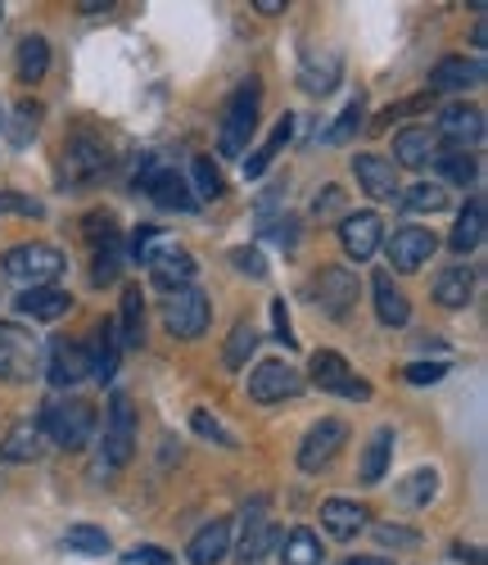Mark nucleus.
I'll use <instances>...</instances> for the list:
<instances>
[{
    "instance_id": "18",
    "label": "nucleus",
    "mask_w": 488,
    "mask_h": 565,
    "mask_svg": "<svg viewBox=\"0 0 488 565\" xmlns=\"http://www.w3.org/2000/svg\"><path fill=\"white\" fill-rule=\"evenodd\" d=\"M380 217L375 213H349L344 222H339V245H344V254L353 263H367L375 249H380Z\"/></svg>"
},
{
    "instance_id": "59",
    "label": "nucleus",
    "mask_w": 488,
    "mask_h": 565,
    "mask_svg": "<svg viewBox=\"0 0 488 565\" xmlns=\"http://www.w3.org/2000/svg\"><path fill=\"white\" fill-rule=\"evenodd\" d=\"M0 19H6V6H0Z\"/></svg>"
},
{
    "instance_id": "36",
    "label": "nucleus",
    "mask_w": 488,
    "mask_h": 565,
    "mask_svg": "<svg viewBox=\"0 0 488 565\" xmlns=\"http://www.w3.org/2000/svg\"><path fill=\"white\" fill-rule=\"evenodd\" d=\"M280 561L285 565H321V539L312 530H289L280 539Z\"/></svg>"
},
{
    "instance_id": "10",
    "label": "nucleus",
    "mask_w": 488,
    "mask_h": 565,
    "mask_svg": "<svg viewBox=\"0 0 488 565\" xmlns=\"http://www.w3.org/2000/svg\"><path fill=\"white\" fill-rule=\"evenodd\" d=\"M312 385L326 390V394H344V398H371V385L358 381L353 366L335 349H317L312 353Z\"/></svg>"
},
{
    "instance_id": "31",
    "label": "nucleus",
    "mask_w": 488,
    "mask_h": 565,
    "mask_svg": "<svg viewBox=\"0 0 488 565\" xmlns=\"http://www.w3.org/2000/svg\"><path fill=\"white\" fill-rule=\"evenodd\" d=\"M470 290H475L470 267H444V271L434 276V299L444 303V308H466L470 303Z\"/></svg>"
},
{
    "instance_id": "6",
    "label": "nucleus",
    "mask_w": 488,
    "mask_h": 565,
    "mask_svg": "<svg viewBox=\"0 0 488 565\" xmlns=\"http://www.w3.org/2000/svg\"><path fill=\"white\" fill-rule=\"evenodd\" d=\"M209 321H213V308H209V295L204 290H172L163 299V326L177 335V340H200L209 331Z\"/></svg>"
},
{
    "instance_id": "8",
    "label": "nucleus",
    "mask_w": 488,
    "mask_h": 565,
    "mask_svg": "<svg viewBox=\"0 0 488 565\" xmlns=\"http://www.w3.org/2000/svg\"><path fill=\"white\" fill-rule=\"evenodd\" d=\"M349 444V426L339 416H326V420H317V426L304 435V444H299V470H308V476H317V470H326L335 457H339V448Z\"/></svg>"
},
{
    "instance_id": "33",
    "label": "nucleus",
    "mask_w": 488,
    "mask_h": 565,
    "mask_svg": "<svg viewBox=\"0 0 488 565\" xmlns=\"http://www.w3.org/2000/svg\"><path fill=\"white\" fill-rule=\"evenodd\" d=\"M389 457H394V430L380 426L362 452V484H380L384 470H389Z\"/></svg>"
},
{
    "instance_id": "15",
    "label": "nucleus",
    "mask_w": 488,
    "mask_h": 565,
    "mask_svg": "<svg viewBox=\"0 0 488 565\" xmlns=\"http://www.w3.org/2000/svg\"><path fill=\"white\" fill-rule=\"evenodd\" d=\"M438 136L448 140V150H470L484 140V109L475 105H448L438 114Z\"/></svg>"
},
{
    "instance_id": "14",
    "label": "nucleus",
    "mask_w": 488,
    "mask_h": 565,
    "mask_svg": "<svg viewBox=\"0 0 488 565\" xmlns=\"http://www.w3.org/2000/svg\"><path fill=\"white\" fill-rule=\"evenodd\" d=\"M434 249H438V241H434V231H425V226H399L394 235H389V245H384L389 263H394L399 271H421L434 258Z\"/></svg>"
},
{
    "instance_id": "45",
    "label": "nucleus",
    "mask_w": 488,
    "mask_h": 565,
    "mask_svg": "<svg viewBox=\"0 0 488 565\" xmlns=\"http://www.w3.org/2000/svg\"><path fill=\"white\" fill-rule=\"evenodd\" d=\"M403 375H407V385H438L448 375V362H412Z\"/></svg>"
},
{
    "instance_id": "2",
    "label": "nucleus",
    "mask_w": 488,
    "mask_h": 565,
    "mask_svg": "<svg viewBox=\"0 0 488 565\" xmlns=\"http://www.w3.org/2000/svg\"><path fill=\"white\" fill-rule=\"evenodd\" d=\"M64 254L55 245L45 241H28V245H14L0 254V271H6L10 280H19L23 290H36V286H51V280L64 271Z\"/></svg>"
},
{
    "instance_id": "7",
    "label": "nucleus",
    "mask_w": 488,
    "mask_h": 565,
    "mask_svg": "<svg viewBox=\"0 0 488 565\" xmlns=\"http://www.w3.org/2000/svg\"><path fill=\"white\" fill-rule=\"evenodd\" d=\"M105 466H127L136 452V407L127 394L109 398V416H105Z\"/></svg>"
},
{
    "instance_id": "37",
    "label": "nucleus",
    "mask_w": 488,
    "mask_h": 565,
    "mask_svg": "<svg viewBox=\"0 0 488 565\" xmlns=\"http://www.w3.org/2000/svg\"><path fill=\"white\" fill-rule=\"evenodd\" d=\"M335 82H339V55H317V51H308L304 55V90H312V96H326V90H335Z\"/></svg>"
},
{
    "instance_id": "46",
    "label": "nucleus",
    "mask_w": 488,
    "mask_h": 565,
    "mask_svg": "<svg viewBox=\"0 0 488 565\" xmlns=\"http://www.w3.org/2000/svg\"><path fill=\"white\" fill-rule=\"evenodd\" d=\"M190 426H194V435H204V439H218V444L235 448L231 430H222V420H218V416H209V412H194V416H190Z\"/></svg>"
},
{
    "instance_id": "19",
    "label": "nucleus",
    "mask_w": 488,
    "mask_h": 565,
    "mask_svg": "<svg viewBox=\"0 0 488 565\" xmlns=\"http://www.w3.org/2000/svg\"><path fill=\"white\" fill-rule=\"evenodd\" d=\"M51 385H60V390H73V385H82L86 375H91V358H86V344H77V340H55L51 344Z\"/></svg>"
},
{
    "instance_id": "34",
    "label": "nucleus",
    "mask_w": 488,
    "mask_h": 565,
    "mask_svg": "<svg viewBox=\"0 0 488 565\" xmlns=\"http://www.w3.org/2000/svg\"><path fill=\"white\" fill-rule=\"evenodd\" d=\"M118 326V344H140L145 340V295H140V286H127L123 290V317L114 321Z\"/></svg>"
},
{
    "instance_id": "26",
    "label": "nucleus",
    "mask_w": 488,
    "mask_h": 565,
    "mask_svg": "<svg viewBox=\"0 0 488 565\" xmlns=\"http://www.w3.org/2000/svg\"><path fill=\"white\" fill-rule=\"evenodd\" d=\"M14 303H19V312H23V317H32V321H60V317L73 308V299H68L64 290H55V286L23 290Z\"/></svg>"
},
{
    "instance_id": "13",
    "label": "nucleus",
    "mask_w": 488,
    "mask_h": 565,
    "mask_svg": "<svg viewBox=\"0 0 488 565\" xmlns=\"http://www.w3.org/2000/svg\"><path fill=\"white\" fill-rule=\"evenodd\" d=\"M304 390V375L289 362H263L250 371V398L254 403H285Z\"/></svg>"
},
{
    "instance_id": "47",
    "label": "nucleus",
    "mask_w": 488,
    "mask_h": 565,
    "mask_svg": "<svg viewBox=\"0 0 488 565\" xmlns=\"http://www.w3.org/2000/svg\"><path fill=\"white\" fill-rule=\"evenodd\" d=\"M6 213H23V217H45V204L41 200H28V195H0V217Z\"/></svg>"
},
{
    "instance_id": "25",
    "label": "nucleus",
    "mask_w": 488,
    "mask_h": 565,
    "mask_svg": "<svg viewBox=\"0 0 488 565\" xmlns=\"http://www.w3.org/2000/svg\"><path fill=\"white\" fill-rule=\"evenodd\" d=\"M45 452V435L36 420H19V426H10V435L0 439V461H36Z\"/></svg>"
},
{
    "instance_id": "53",
    "label": "nucleus",
    "mask_w": 488,
    "mask_h": 565,
    "mask_svg": "<svg viewBox=\"0 0 488 565\" xmlns=\"http://www.w3.org/2000/svg\"><path fill=\"white\" fill-rule=\"evenodd\" d=\"M272 326H276V340L285 349H295V331H289V312H285V299H272Z\"/></svg>"
},
{
    "instance_id": "44",
    "label": "nucleus",
    "mask_w": 488,
    "mask_h": 565,
    "mask_svg": "<svg viewBox=\"0 0 488 565\" xmlns=\"http://www.w3.org/2000/svg\"><path fill=\"white\" fill-rule=\"evenodd\" d=\"M362 114H367V100H362V96H353V100L344 105V114H339V122H335V127L326 131V140H330V146H339V140H349V136L358 131Z\"/></svg>"
},
{
    "instance_id": "3",
    "label": "nucleus",
    "mask_w": 488,
    "mask_h": 565,
    "mask_svg": "<svg viewBox=\"0 0 488 565\" xmlns=\"http://www.w3.org/2000/svg\"><path fill=\"white\" fill-rule=\"evenodd\" d=\"M258 105H263V86L254 77L226 100V109H222V136H218V150L226 159H240L244 146H250V136L258 127Z\"/></svg>"
},
{
    "instance_id": "42",
    "label": "nucleus",
    "mask_w": 488,
    "mask_h": 565,
    "mask_svg": "<svg viewBox=\"0 0 488 565\" xmlns=\"http://www.w3.org/2000/svg\"><path fill=\"white\" fill-rule=\"evenodd\" d=\"M434 163H438V172H444L448 181H457V185H470L475 172H479L470 150H444V154H434Z\"/></svg>"
},
{
    "instance_id": "39",
    "label": "nucleus",
    "mask_w": 488,
    "mask_h": 565,
    "mask_svg": "<svg viewBox=\"0 0 488 565\" xmlns=\"http://www.w3.org/2000/svg\"><path fill=\"white\" fill-rule=\"evenodd\" d=\"M190 181H194V200H222L226 195V181H222V172L213 168V159H194V168H190Z\"/></svg>"
},
{
    "instance_id": "35",
    "label": "nucleus",
    "mask_w": 488,
    "mask_h": 565,
    "mask_svg": "<svg viewBox=\"0 0 488 565\" xmlns=\"http://www.w3.org/2000/svg\"><path fill=\"white\" fill-rule=\"evenodd\" d=\"M123 263H127V249L118 235H109V241L95 245V267H91V280L95 286H114V280L123 276Z\"/></svg>"
},
{
    "instance_id": "58",
    "label": "nucleus",
    "mask_w": 488,
    "mask_h": 565,
    "mask_svg": "<svg viewBox=\"0 0 488 565\" xmlns=\"http://www.w3.org/2000/svg\"><path fill=\"white\" fill-rule=\"evenodd\" d=\"M344 565H394V561H384V556H353V561H344Z\"/></svg>"
},
{
    "instance_id": "41",
    "label": "nucleus",
    "mask_w": 488,
    "mask_h": 565,
    "mask_svg": "<svg viewBox=\"0 0 488 565\" xmlns=\"http://www.w3.org/2000/svg\"><path fill=\"white\" fill-rule=\"evenodd\" d=\"M36 131H41V105L36 100H23L14 109V118H10V140L23 150V146H32V140H36Z\"/></svg>"
},
{
    "instance_id": "51",
    "label": "nucleus",
    "mask_w": 488,
    "mask_h": 565,
    "mask_svg": "<svg viewBox=\"0 0 488 565\" xmlns=\"http://www.w3.org/2000/svg\"><path fill=\"white\" fill-rule=\"evenodd\" d=\"M263 235H272L276 245H295L299 241V217H280V222H272V226H263Z\"/></svg>"
},
{
    "instance_id": "22",
    "label": "nucleus",
    "mask_w": 488,
    "mask_h": 565,
    "mask_svg": "<svg viewBox=\"0 0 488 565\" xmlns=\"http://www.w3.org/2000/svg\"><path fill=\"white\" fill-rule=\"evenodd\" d=\"M226 556H231V521L204 525L200 534L190 539V547H185V561L190 565H222Z\"/></svg>"
},
{
    "instance_id": "54",
    "label": "nucleus",
    "mask_w": 488,
    "mask_h": 565,
    "mask_svg": "<svg viewBox=\"0 0 488 565\" xmlns=\"http://www.w3.org/2000/svg\"><path fill=\"white\" fill-rule=\"evenodd\" d=\"M339 204H344V191H339V185H326V191L312 200V213H317V217H330Z\"/></svg>"
},
{
    "instance_id": "40",
    "label": "nucleus",
    "mask_w": 488,
    "mask_h": 565,
    "mask_svg": "<svg viewBox=\"0 0 488 565\" xmlns=\"http://www.w3.org/2000/svg\"><path fill=\"white\" fill-rule=\"evenodd\" d=\"M64 547H68V552H82V556H105V552H109V534L95 530V525H68Z\"/></svg>"
},
{
    "instance_id": "5",
    "label": "nucleus",
    "mask_w": 488,
    "mask_h": 565,
    "mask_svg": "<svg viewBox=\"0 0 488 565\" xmlns=\"http://www.w3.org/2000/svg\"><path fill=\"white\" fill-rule=\"evenodd\" d=\"M41 371V344L23 326H0V381L6 385H28Z\"/></svg>"
},
{
    "instance_id": "1",
    "label": "nucleus",
    "mask_w": 488,
    "mask_h": 565,
    "mask_svg": "<svg viewBox=\"0 0 488 565\" xmlns=\"http://www.w3.org/2000/svg\"><path fill=\"white\" fill-rule=\"evenodd\" d=\"M36 426H41V435L51 439L55 448H64V452H82V448L95 439V426H100V416H95L91 403L68 398V403H45Z\"/></svg>"
},
{
    "instance_id": "21",
    "label": "nucleus",
    "mask_w": 488,
    "mask_h": 565,
    "mask_svg": "<svg viewBox=\"0 0 488 565\" xmlns=\"http://www.w3.org/2000/svg\"><path fill=\"white\" fill-rule=\"evenodd\" d=\"M470 86H484V60L453 55V60H438L429 73V90H470Z\"/></svg>"
},
{
    "instance_id": "27",
    "label": "nucleus",
    "mask_w": 488,
    "mask_h": 565,
    "mask_svg": "<svg viewBox=\"0 0 488 565\" xmlns=\"http://www.w3.org/2000/svg\"><path fill=\"white\" fill-rule=\"evenodd\" d=\"M429 154H434V136H429L425 127H407V131L394 136V168L421 172V168L429 163Z\"/></svg>"
},
{
    "instance_id": "38",
    "label": "nucleus",
    "mask_w": 488,
    "mask_h": 565,
    "mask_svg": "<svg viewBox=\"0 0 488 565\" xmlns=\"http://www.w3.org/2000/svg\"><path fill=\"white\" fill-rule=\"evenodd\" d=\"M399 204L407 213H444L448 209V191L444 185H407V191H399Z\"/></svg>"
},
{
    "instance_id": "52",
    "label": "nucleus",
    "mask_w": 488,
    "mask_h": 565,
    "mask_svg": "<svg viewBox=\"0 0 488 565\" xmlns=\"http://www.w3.org/2000/svg\"><path fill=\"white\" fill-rule=\"evenodd\" d=\"M109 235H118V231H114V217H109V213H91V217H86V241H91V245L109 241Z\"/></svg>"
},
{
    "instance_id": "11",
    "label": "nucleus",
    "mask_w": 488,
    "mask_h": 565,
    "mask_svg": "<svg viewBox=\"0 0 488 565\" xmlns=\"http://www.w3.org/2000/svg\"><path fill=\"white\" fill-rule=\"evenodd\" d=\"M280 530L267 521V498H254L250 507H244V534H240V561L254 565L263 556H272L280 547Z\"/></svg>"
},
{
    "instance_id": "48",
    "label": "nucleus",
    "mask_w": 488,
    "mask_h": 565,
    "mask_svg": "<svg viewBox=\"0 0 488 565\" xmlns=\"http://www.w3.org/2000/svg\"><path fill=\"white\" fill-rule=\"evenodd\" d=\"M231 263H235V271H244V276H267V263H263V254L258 249H231Z\"/></svg>"
},
{
    "instance_id": "56",
    "label": "nucleus",
    "mask_w": 488,
    "mask_h": 565,
    "mask_svg": "<svg viewBox=\"0 0 488 565\" xmlns=\"http://www.w3.org/2000/svg\"><path fill=\"white\" fill-rule=\"evenodd\" d=\"M77 10H82V14H105V10H114V0H82Z\"/></svg>"
},
{
    "instance_id": "24",
    "label": "nucleus",
    "mask_w": 488,
    "mask_h": 565,
    "mask_svg": "<svg viewBox=\"0 0 488 565\" xmlns=\"http://www.w3.org/2000/svg\"><path fill=\"white\" fill-rule=\"evenodd\" d=\"M371 295H375V317H380V326H407L412 308H407V295L394 286V276L375 271V276H371Z\"/></svg>"
},
{
    "instance_id": "32",
    "label": "nucleus",
    "mask_w": 488,
    "mask_h": 565,
    "mask_svg": "<svg viewBox=\"0 0 488 565\" xmlns=\"http://www.w3.org/2000/svg\"><path fill=\"white\" fill-rule=\"evenodd\" d=\"M289 136H295V118L285 114V118L272 127V136H267L263 146H258V154H254V159H244V177H263V172L276 163V154L289 146Z\"/></svg>"
},
{
    "instance_id": "29",
    "label": "nucleus",
    "mask_w": 488,
    "mask_h": 565,
    "mask_svg": "<svg viewBox=\"0 0 488 565\" xmlns=\"http://www.w3.org/2000/svg\"><path fill=\"white\" fill-rule=\"evenodd\" d=\"M479 241H484V200L475 195L457 213V226L448 235V245H453V254H470V249H479Z\"/></svg>"
},
{
    "instance_id": "16",
    "label": "nucleus",
    "mask_w": 488,
    "mask_h": 565,
    "mask_svg": "<svg viewBox=\"0 0 488 565\" xmlns=\"http://www.w3.org/2000/svg\"><path fill=\"white\" fill-rule=\"evenodd\" d=\"M145 263H150V276H155V286L159 290H185L190 280H194V258L185 254V249H177V245H168V249H150L145 254Z\"/></svg>"
},
{
    "instance_id": "50",
    "label": "nucleus",
    "mask_w": 488,
    "mask_h": 565,
    "mask_svg": "<svg viewBox=\"0 0 488 565\" xmlns=\"http://www.w3.org/2000/svg\"><path fill=\"white\" fill-rule=\"evenodd\" d=\"M127 565H177L163 547H155V543H145V547H131L127 552Z\"/></svg>"
},
{
    "instance_id": "43",
    "label": "nucleus",
    "mask_w": 488,
    "mask_h": 565,
    "mask_svg": "<svg viewBox=\"0 0 488 565\" xmlns=\"http://www.w3.org/2000/svg\"><path fill=\"white\" fill-rule=\"evenodd\" d=\"M434 489H438V476H434V470H412V476L403 480V489H399V498L412 502V507H425V502L434 498Z\"/></svg>"
},
{
    "instance_id": "60",
    "label": "nucleus",
    "mask_w": 488,
    "mask_h": 565,
    "mask_svg": "<svg viewBox=\"0 0 488 565\" xmlns=\"http://www.w3.org/2000/svg\"><path fill=\"white\" fill-rule=\"evenodd\" d=\"M0 122H6V118H0Z\"/></svg>"
},
{
    "instance_id": "23",
    "label": "nucleus",
    "mask_w": 488,
    "mask_h": 565,
    "mask_svg": "<svg viewBox=\"0 0 488 565\" xmlns=\"http://www.w3.org/2000/svg\"><path fill=\"white\" fill-rule=\"evenodd\" d=\"M118 326L114 321H100L95 326V340H91V349H86V358H91V375L100 385H109L114 375H118Z\"/></svg>"
},
{
    "instance_id": "49",
    "label": "nucleus",
    "mask_w": 488,
    "mask_h": 565,
    "mask_svg": "<svg viewBox=\"0 0 488 565\" xmlns=\"http://www.w3.org/2000/svg\"><path fill=\"white\" fill-rule=\"evenodd\" d=\"M375 539H380L384 547H416V543H421V534H416V530H403V525H380Z\"/></svg>"
},
{
    "instance_id": "57",
    "label": "nucleus",
    "mask_w": 488,
    "mask_h": 565,
    "mask_svg": "<svg viewBox=\"0 0 488 565\" xmlns=\"http://www.w3.org/2000/svg\"><path fill=\"white\" fill-rule=\"evenodd\" d=\"M457 561H470V565H484V552L479 547H453Z\"/></svg>"
},
{
    "instance_id": "28",
    "label": "nucleus",
    "mask_w": 488,
    "mask_h": 565,
    "mask_svg": "<svg viewBox=\"0 0 488 565\" xmlns=\"http://www.w3.org/2000/svg\"><path fill=\"white\" fill-rule=\"evenodd\" d=\"M258 326L244 317V321H235L231 326V335H226V349H222V362H226V371H244L250 366V358L258 353Z\"/></svg>"
},
{
    "instance_id": "55",
    "label": "nucleus",
    "mask_w": 488,
    "mask_h": 565,
    "mask_svg": "<svg viewBox=\"0 0 488 565\" xmlns=\"http://www.w3.org/2000/svg\"><path fill=\"white\" fill-rule=\"evenodd\" d=\"M254 10L267 14V19H276V14H285V0H254Z\"/></svg>"
},
{
    "instance_id": "4",
    "label": "nucleus",
    "mask_w": 488,
    "mask_h": 565,
    "mask_svg": "<svg viewBox=\"0 0 488 565\" xmlns=\"http://www.w3.org/2000/svg\"><path fill=\"white\" fill-rule=\"evenodd\" d=\"M136 191H145V195H150L159 209H168V213H190L194 204H200V200L190 195V181L177 168H159L155 154L145 159V168L136 172Z\"/></svg>"
},
{
    "instance_id": "9",
    "label": "nucleus",
    "mask_w": 488,
    "mask_h": 565,
    "mask_svg": "<svg viewBox=\"0 0 488 565\" xmlns=\"http://www.w3.org/2000/svg\"><path fill=\"white\" fill-rule=\"evenodd\" d=\"M109 168V154H105V146L95 140L91 131H77V136H68V146H64V163H60V172H64V181L68 185H86V181H95Z\"/></svg>"
},
{
    "instance_id": "17",
    "label": "nucleus",
    "mask_w": 488,
    "mask_h": 565,
    "mask_svg": "<svg viewBox=\"0 0 488 565\" xmlns=\"http://www.w3.org/2000/svg\"><path fill=\"white\" fill-rule=\"evenodd\" d=\"M353 177L371 200H394L403 185H399V168L389 163L384 154H353Z\"/></svg>"
},
{
    "instance_id": "30",
    "label": "nucleus",
    "mask_w": 488,
    "mask_h": 565,
    "mask_svg": "<svg viewBox=\"0 0 488 565\" xmlns=\"http://www.w3.org/2000/svg\"><path fill=\"white\" fill-rule=\"evenodd\" d=\"M45 68H51V41H45V36H23L19 41V55H14L19 82H41Z\"/></svg>"
},
{
    "instance_id": "20",
    "label": "nucleus",
    "mask_w": 488,
    "mask_h": 565,
    "mask_svg": "<svg viewBox=\"0 0 488 565\" xmlns=\"http://www.w3.org/2000/svg\"><path fill=\"white\" fill-rule=\"evenodd\" d=\"M321 525H326V534L349 543V539H358L367 530V507L349 502V498H326L321 502Z\"/></svg>"
},
{
    "instance_id": "12",
    "label": "nucleus",
    "mask_w": 488,
    "mask_h": 565,
    "mask_svg": "<svg viewBox=\"0 0 488 565\" xmlns=\"http://www.w3.org/2000/svg\"><path fill=\"white\" fill-rule=\"evenodd\" d=\"M312 299L326 317H349L358 303V276L349 267H321L312 280Z\"/></svg>"
}]
</instances>
